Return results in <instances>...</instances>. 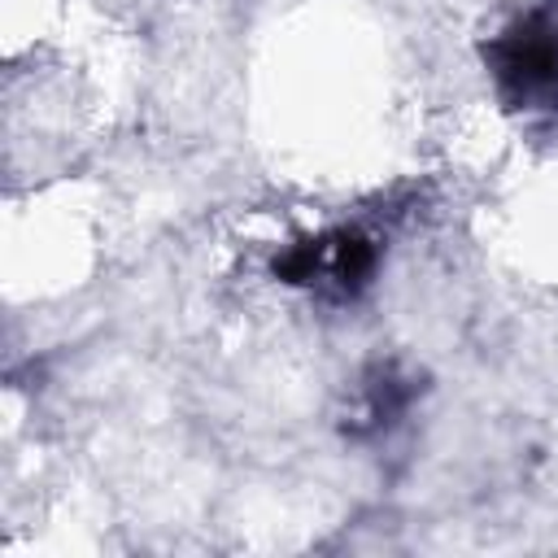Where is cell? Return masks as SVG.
Returning <instances> with one entry per match:
<instances>
[{
	"label": "cell",
	"instance_id": "1",
	"mask_svg": "<svg viewBox=\"0 0 558 558\" xmlns=\"http://www.w3.org/2000/svg\"><path fill=\"white\" fill-rule=\"evenodd\" d=\"M501 78L519 92H554L558 87V35L545 26L514 31L497 52Z\"/></svg>",
	"mask_w": 558,
	"mask_h": 558
}]
</instances>
